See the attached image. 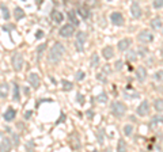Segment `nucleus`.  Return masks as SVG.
Listing matches in <instances>:
<instances>
[{
  "label": "nucleus",
  "mask_w": 163,
  "mask_h": 152,
  "mask_svg": "<svg viewBox=\"0 0 163 152\" xmlns=\"http://www.w3.org/2000/svg\"><path fill=\"white\" fill-rule=\"evenodd\" d=\"M65 53V48L61 42H54L52 48L49 49V53H48V63L56 65L57 63H60V60L63 58Z\"/></svg>",
  "instance_id": "1"
},
{
  "label": "nucleus",
  "mask_w": 163,
  "mask_h": 152,
  "mask_svg": "<svg viewBox=\"0 0 163 152\" xmlns=\"http://www.w3.org/2000/svg\"><path fill=\"white\" fill-rule=\"evenodd\" d=\"M110 110H111V114L114 117L121 118V117H124L125 113H127V106H125L122 102H120V101H114V102H111V105H110Z\"/></svg>",
  "instance_id": "2"
},
{
  "label": "nucleus",
  "mask_w": 163,
  "mask_h": 152,
  "mask_svg": "<svg viewBox=\"0 0 163 152\" xmlns=\"http://www.w3.org/2000/svg\"><path fill=\"white\" fill-rule=\"evenodd\" d=\"M11 64H12V68L17 72L22 71L23 64H25V60H23L22 53H18V52H17V53H14L12 57H11Z\"/></svg>",
  "instance_id": "3"
},
{
  "label": "nucleus",
  "mask_w": 163,
  "mask_h": 152,
  "mask_svg": "<svg viewBox=\"0 0 163 152\" xmlns=\"http://www.w3.org/2000/svg\"><path fill=\"white\" fill-rule=\"evenodd\" d=\"M58 34L60 37H64V38H69L75 34V26L74 25H71V23H67L64 26L60 27V30H58Z\"/></svg>",
  "instance_id": "4"
},
{
  "label": "nucleus",
  "mask_w": 163,
  "mask_h": 152,
  "mask_svg": "<svg viewBox=\"0 0 163 152\" xmlns=\"http://www.w3.org/2000/svg\"><path fill=\"white\" fill-rule=\"evenodd\" d=\"M84 44H86V33L78 31V34H76V40H75V48L79 53H82V52L84 50Z\"/></svg>",
  "instance_id": "5"
},
{
  "label": "nucleus",
  "mask_w": 163,
  "mask_h": 152,
  "mask_svg": "<svg viewBox=\"0 0 163 152\" xmlns=\"http://www.w3.org/2000/svg\"><path fill=\"white\" fill-rule=\"evenodd\" d=\"M137 40H139V42H141V44H148V42H152V41H154V34L151 31H148V30H141V31L139 33V36H137Z\"/></svg>",
  "instance_id": "6"
},
{
  "label": "nucleus",
  "mask_w": 163,
  "mask_h": 152,
  "mask_svg": "<svg viewBox=\"0 0 163 152\" xmlns=\"http://www.w3.org/2000/svg\"><path fill=\"white\" fill-rule=\"evenodd\" d=\"M27 81H29V84H30L33 88H38L41 84L40 76H38V73H35V72H31L30 75L27 76Z\"/></svg>",
  "instance_id": "7"
},
{
  "label": "nucleus",
  "mask_w": 163,
  "mask_h": 152,
  "mask_svg": "<svg viewBox=\"0 0 163 152\" xmlns=\"http://www.w3.org/2000/svg\"><path fill=\"white\" fill-rule=\"evenodd\" d=\"M110 21L114 26H124V23H125L124 16H122V14L121 12H111Z\"/></svg>",
  "instance_id": "8"
},
{
  "label": "nucleus",
  "mask_w": 163,
  "mask_h": 152,
  "mask_svg": "<svg viewBox=\"0 0 163 152\" xmlns=\"http://www.w3.org/2000/svg\"><path fill=\"white\" fill-rule=\"evenodd\" d=\"M137 114L141 117H144L148 114V112H150V103L147 102V101H143V102L139 105V107H137Z\"/></svg>",
  "instance_id": "9"
},
{
  "label": "nucleus",
  "mask_w": 163,
  "mask_h": 152,
  "mask_svg": "<svg viewBox=\"0 0 163 152\" xmlns=\"http://www.w3.org/2000/svg\"><path fill=\"white\" fill-rule=\"evenodd\" d=\"M131 14H132L133 18H136V19L141 18L143 11H141V7L139 5V3H132V5H131Z\"/></svg>",
  "instance_id": "10"
},
{
  "label": "nucleus",
  "mask_w": 163,
  "mask_h": 152,
  "mask_svg": "<svg viewBox=\"0 0 163 152\" xmlns=\"http://www.w3.org/2000/svg\"><path fill=\"white\" fill-rule=\"evenodd\" d=\"M15 117H17V110L14 107H11L10 106L7 110H6V113L3 114V118H4V121H7V122H11V121L15 120Z\"/></svg>",
  "instance_id": "11"
},
{
  "label": "nucleus",
  "mask_w": 163,
  "mask_h": 152,
  "mask_svg": "<svg viewBox=\"0 0 163 152\" xmlns=\"http://www.w3.org/2000/svg\"><path fill=\"white\" fill-rule=\"evenodd\" d=\"M131 45H132V40H131V38H122V40L118 42L117 48H118L120 52H125V50L129 49Z\"/></svg>",
  "instance_id": "12"
},
{
  "label": "nucleus",
  "mask_w": 163,
  "mask_h": 152,
  "mask_svg": "<svg viewBox=\"0 0 163 152\" xmlns=\"http://www.w3.org/2000/svg\"><path fill=\"white\" fill-rule=\"evenodd\" d=\"M102 56H103V58H106V60L113 58L114 57V48H113V46H105V48L102 49Z\"/></svg>",
  "instance_id": "13"
},
{
  "label": "nucleus",
  "mask_w": 163,
  "mask_h": 152,
  "mask_svg": "<svg viewBox=\"0 0 163 152\" xmlns=\"http://www.w3.org/2000/svg\"><path fill=\"white\" fill-rule=\"evenodd\" d=\"M12 148V143L8 137H3L0 140V151H10Z\"/></svg>",
  "instance_id": "14"
},
{
  "label": "nucleus",
  "mask_w": 163,
  "mask_h": 152,
  "mask_svg": "<svg viewBox=\"0 0 163 152\" xmlns=\"http://www.w3.org/2000/svg\"><path fill=\"white\" fill-rule=\"evenodd\" d=\"M50 16H52V21L54 23H61L64 21V15L63 12H60L58 10H53L52 14H50Z\"/></svg>",
  "instance_id": "15"
},
{
  "label": "nucleus",
  "mask_w": 163,
  "mask_h": 152,
  "mask_svg": "<svg viewBox=\"0 0 163 152\" xmlns=\"http://www.w3.org/2000/svg\"><path fill=\"white\" fill-rule=\"evenodd\" d=\"M147 77V69L144 67H139L136 69V79L139 81H144Z\"/></svg>",
  "instance_id": "16"
},
{
  "label": "nucleus",
  "mask_w": 163,
  "mask_h": 152,
  "mask_svg": "<svg viewBox=\"0 0 163 152\" xmlns=\"http://www.w3.org/2000/svg\"><path fill=\"white\" fill-rule=\"evenodd\" d=\"M151 26H152V29H154V30L160 31V30H162V18H160V16L154 18L152 21H151Z\"/></svg>",
  "instance_id": "17"
},
{
  "label": "nucleus",
  "mask_w": 163,
  "mask_h": 152,
  "mask_svg": "<svg viewBox=\"0 0 163 152\" xmlns=\"http://www.w3.org/2000/svg\"><path fill=\"white\" fill-rule=\"evenodd\" d=\"M14 16H15V21H22L26 16V14L21 7H15L14 8Z\"/></svg>",
  "instance_id": "18"
},
{
  "label": "nucleus",
  "mask_w": 163,
  "mask_h": 152,
  "mask_svg": "<svg viewBox=\"0 0 163 152\" xmlns=\"http://www.w3.org/2000/svg\"><path fill=\"white\" fill-rule=\"evenodd\" d=\"M78 14H79L83 19H88L90 18V8H88L87 5H82V7L78 10Z\"/></svg>",
  "instance_id": "19"
},
{
  "label": "nucleus",
  "mask_w": 163,
  "mask_h": 152,
  "mask_svg": "<svg viewBox=\"0 0 163 152\" xmlns=\"http://www.w3.org/2000/svg\"><path fill=\"white\" fill-rule=\"evenodd\" d=\"M8 91H10V86L7 83H1L0 84V98H7L8 95Z\"/></svg>",
  "instance_id": "20"
},
{
  "label": "nucleus",
  "mask_w": 163,
  "mask_h": 152,
  "mask_svg": "<svg viewBox=\"0 0 163 152\" xmlns=\"http://www.w3.org/2000/svg\"><path fill=\"white\" fill-rule=\"evenodd\" d=\"M14 102H19L21 101V92H19V84L14 83V97H12Z\"/></svg>",
  "instance_id": "21"
},
{
  "label": "nucleus",
  "mask_w": 163,
  "mask_h": 152,
  "mask_svg": "<svg viewBox=\"0 0 163 152\" xmlns=\"http://www.w3.org/2000/svg\"><path fill=\"white\" fill-rule=\"evenodd\" d=\"M68 19L72 22L71 25H74V26H78V25H79V21H78V18H76L75 11H69V12H68Z\"/></svg>",
  "instance_id": "22"
},
{
  "label": "nucleus",
  "mask_w": 163,
  "mask_h": 152,
  "mask_svg": "<svg viewBox=\"0 0 163 152\" xmlns=\"http://www.w3.org/2000/svg\"><path fill=\"white\" fill-rule=\"evenodd\" d=\"M45 49H46V44H41L40 46L37 48V58H38V60H41V57H42Z\"/></svg>",
  "instance_id": "23"
},
{
  "label": "nucleus",
  "mask_w": 163,
  "mask_h": 152,
  "mask_svg": "<svg viewBox=\"0 0 163 152\" xmlns=\"http://www.w3.org/2000/svg\"><path fill=\"white\" fill-rule=\"evenodd\" d=\"M127 58H128V61H136L137 60V53L136 50H129L128 53H127Z\"/></svg>",
  "instance_id": "24"
},
{
  "label": "nucleus",
  "mask_w": 163,
  "mask_h": 152,
  "mask_svg": "<svg viewBox=\"0 0 163 152\" xmlns=\"http://www.w3.org/2000/svg\"><path fill=\"white\" fill-rule=\"evenodd\" d=\"M61 84H63V90H64V91H71V90L74 88L72 83L68 81V80H65V79H63L61 80Z\"/></svg>",
  "instance_id": "25"
},
{
  "label": "nucleus",
  "mask_w": 163,
  "mask_h": 152,
  "mask_svg": "<svg viewBox=\"0 0 163 152\" xmlns=\"http://www.w3.org/2000/svg\"><path fill=\"white\" fill-rule=\"evenodd\" d=\"M162 106H163V101H162V98H159V99H156L154 102V107H155V110L158 113H162Z\"/></svg>",
  "instance_id": "26"
},
{
  "label": "nucleus",
  "mask_w": 163,
  "mask_h": 152,
  "mask_svg": "<svg viewBox=\"0 0 163 152\" xmlns=\"http://www.w3.org/2000/svg\"><path fill=\"white\" fill-rule=\"evenodd\" d=\"M97 137H98V143L101 144H103V141H105V132H103V129H99L97 132Z\"/></svg>",
  "instance_id": "27"
},
{
  "label": "nucleus",
  "mask_w": 163,
  "mask_h": 152,
  "mask_svg": "<svg viewBox=\"0 0 163 152\" xmlns=\"http://www.w3.org/2000/svg\"><path fill=\"white\" fill-rule=\"evenodd\" d=\"M98 65H99V57H98V54H97V53H94V54H93V57H91V67L97 68Z\"/></svg>",
  "instance_id": "28"
},
{
  "label": "nucleus",
  "mask_w": 163,
  "mask_h": 152,
  "mask_svg": "<svg viewBox=\"0 0 163 152\" xmlns=\"http://www.w3.org/2000/svg\"><path fill=\"white\" fill-rule=\"evenodd\" d=\"M97 101L99 103H106V102H107V94H106V92L99 94V95H98V98H97Z\"/></svg>",
  "instance_id": "29"
},
{
  "label": "nucleus",
  "mask_w": 163,
  "mask_h": 152,
  "mask_svg": "<svg viewBox=\"0 0 163 152\" xmlns=\"http://www.w3.org/2000/svg\"><path fill=\"white\" fill-rule=\"evenodd\" d=\"M1 11H3V18H4L6 21H8V19H10V16H11V15H10V11H8V8H7L6 5H1Z\"/></svg>",
  "instance_id": "30"
},
{
  "label": "nucleus",
  "mask_w": 163,
  "mask_h": 152,
  "mask_svg": "<svg viewBox=\"0 0 163 152\" xmlns=\"http://www.w3.org/2000/svg\"><path fill=\"white\" fill-rule=\"evenodd\" d=\"M124 133L125 136H131L133 133V126L132 125H125L124 126Z\"/></svg>",
  "instance_id": "31"
},
{
  "label": "nucleus",
  "mask_w": 163,
  "mask_h": 152,
  "mask_svg": "<svg viewBox=\"0 0 163 152\" xmlns=\"http://www.w3.org/2000/svg\"><path fill=\"white\" fill-rule=\"evenodd\" d=\"M84 77H86V73H84L83 71H78L76 72V75H75V79L78 81H82V80H84Z\"/></svg>",
  "instance_id": "32"
},
{
  "label": "nucleus",
  "mask_w": 163,
  "mask_h": 152,
  "mask_svg": "<svg viewBox=\"0 0 163 152\" xmlns=\"http://www.w3.org/2000/svg\"><path fill=\"white\" fill-rule=\"evenodd\" d=\"M127 149V144L124 140H120L118 141V145H117V151H125Z\"/></svg>",
  "instance_id": "33"
},
{
  "label": "nucleus",
  "mask_w": 163,
  "mask_h": 152,
  "mask_svg": "<svg viewBox=\"0 0 163 152\" xmlns=\"http://www.w3.org/2000/svg\"><path fill=\"white\" fill-rule=\"evenodd\" d=\"M162 7H163V0H154L155 10H162Z\"/></svg>",
  "instance_id": "34"
},
{
  "label": "nucleus",
  "mask_w": 163,
  "mask_h": 152,
  "mask_svg": "<svg viewBox=\"0 0 163 152\" xmlns=\"http://www.w3.org/2000/svg\"><path fill=\"white\" fill-rule=\"evenodd\" d=\"M122 67H124V63L121 61V60L116 61V64H114V69H116V71H121V69H122Z\"/></svg>",
  "instance_id": "35"
},
{
  "label": "nucleus",
  "mask_w": 163,
  "mask_h": 152,
  "mask_svg": "<svg viewBox=\"0 0 163 152\" xmlns=\"http://www.w3.org/2000/svg\"><path fill=\"white\" fill-rule=\"evenodd\" d=\"M12 139H14V141H12L14 145H19V134L14 133L12 134Z\"/></svg>",
  "instance_id": "36"
},
{
  "label": "nucleus",
  "mask_w": 163,
  "mask_h": 152,
  "mask_svg": "<svg viewBox=\"0 0 163 152\" xmlns=\"http://www.w3.org/2000/svg\"><path fill=\"white\" fill-rule=\"evenodd\" d=\"M152 122H154V124H160V122H162V117H160V116H155L154 120H152Z\"/></svg>",
  "instance_id": "37"
},
{
  "label": "nucleus",
  "mask_w": 163,
  "mask_h": 152,
  "mask_svg": "<svg viewBox=\"0 0 163 152\" xmlns=\"http://www.w3.org/2000/svg\"><path fill=\"white\" fill-rule=\"evenodd\" d=\"M76 97H78V98H76V101H78L79 103H82V105H83V103H84V97H83V95H82V94H78Z\"/></svg>",
  "instance_id": "38"
},
{
  "label": "nucleus",
  "mask_w": 163,
  "mask_h": 152,
  "mask_svg": "<svg viewBox=\"0 0 163 152\" xmlns=\"http://www.w3.org/2000/svg\"><path fill=\"white\" fill-rule=\"evenodd\" d=\"M139 52H140V56H146V54L148 53V49H146V48H143V46H141L140 49H139Z\"/></svg>",
  "instance_id": "39"
},
{
  "label": "nucleus",
  "mask_w": 163,
  "mask_h": 152,
  "mask_svg": "<svg viewBox=\"0 0 163 152\" xmlns=\"http://www.w3.org/2000/svg\"><path fill=\"white\" fill-rule=\"evenodd\" d=\"M155 79H156L158 81H162V71H159V72L155 73Z\"/></svg>",
  "instance_id": "40"
},
{
  "label": "nucleus",
  "mask_w": 163,
  "mask_h": 152,
  "mask_svg": "<svg viewBox=\"0 0 163 152\" xmlns=\"http://www.w3.org/2000/svg\"><path fill=\"white\" fill-rule=\"evenodd\" d=\"M64 121H65V114H64V113H61V117L56 121V124H60V122H64Z\"/></svg>",
  "instance_id": "41"
},
{
  "label": "nucleus",
  "mask_w": 163,
  "mask_h": 152,
  "mask_svg": "<svg viewBox=\"0 0 163 152\" xmlns=\"http://www.w3.org/2000/svg\"><path fill=\"white\" fill-rule=\"evenodd\" d=\"M86 116H87V118H90V120H91V118L94 117V112H93V110H87Z\"/></svg>",
  "instance_id": "42"
},
{
  "label": "nucleus",
  "mask_w": 163,
  "mask_h": 152,
  "mask_svg": "<svg viewBox=\"0 0 163 152\" xmlns=\"http://www.w3.org/2000/svg\"><path fill=\"white\" fill-rule=\"evenodd\" d=\"M35 37H37V38H42V37H44V33L41 31V30H38V31L35 33Z\"/></svg>",
  "instance_id": "43"
},
{
  "label": "nucleus",
  "mask_w": 163,
  "mask_h": 152,
  "mask_svg": "<svg viewBox=\"0 0 163 152\" xmlns=\"http://www.w3.org/2000/svg\"><path fill=\"white\" fill-rule=\"evenodd\" d=\"M31 114H33V112H26V113H25V118H26V120H29V118L31 117Z\"/></svg>",
  "instance_id": "44"
},
{
  "label": "nucleus",
  "mask_w": 163,
  "mask_h": 152,
  "mask_svg": "<svg viewBox=\"0 0 163 152\" xmlns=\"http://www.w3.org/2000/svg\"><path fill=\"white\" fill-rule=\"evenodd\" d=\"M23 91H25V94H26V95L30 94V88H29V87H25V90H23Z\"/></svg>",
  "instance_id": "45"
},
{
  "label": "nucleus",
  "mask_w": 163,
  "mask_h": 152,
  "mask_svg": "<svg viewBox=\"0 0 163 152\" xmlns=\"http://www.w3.org/2000/svg\"><path fill=\"white\" fill-rule=\"evenodd\" d=\"M37 3H38V4H41V3H42V0H37Z\"/></svg>",
  "instance_id": "46"
},
{
  "label": "nucleus",
  "mask_w": 163,
  "mask_h": 152,
  "mask_svg": "<svg viewBox=\"0 0 163 152\" xmlns=\"http://www.w3.org/2000/svg\"><path fill=\"white\" fill-rule=\"evenodd\" d=\"M23 1H26V0H23Z\"/></svg>",
  "instance_id": "47"
},
{
  "label": "nucleus",
  "mask_w": 163,
  "mask_h": 152,
  "mask_svg": "<svg viewBox=\"0 0 163 152\" xmlns=\"http://www.w3.org/2000/svg\"><path fill=\"white\" fill-rule=\"evenodd\" d=\"M0 136H1V133H0Z\"/></svg>",
  "instance_id": "48"
}]
</instances>
